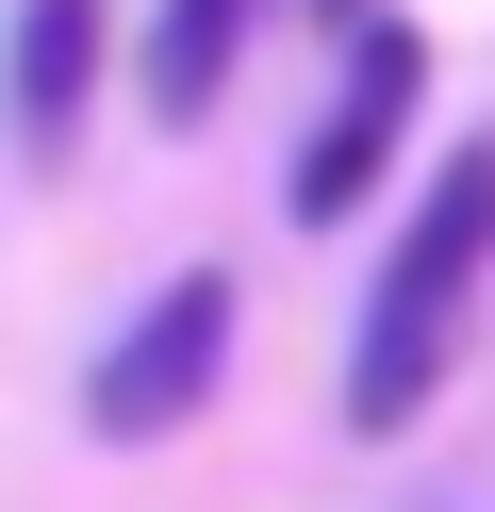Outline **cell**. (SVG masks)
Here are the masks:
<instances>
[{"label": "cell", "mask_w": 495, "mask_h": 512, "mask_svg": "<svg viewBox=\"0 0 495 512\" xmlns=\"http://www.w3.org/2000/svg\"><path fill=\"white\" fill-rule=\"evenodd\" d=\"M479 281H495V133H462L429 166V199L396 215V248H380V298H363V347H347V430H413L446 397Z\"/></svg>", "instance_id": "1"}, {"label": "cell", "mask_w": 495, "mask_h": 512, "mask_svg": "<svg viewBox=\"0 0 495 512\" xmlns=\"http://www.w3.org/2000/svg\"><path fill=\"white\" fill-rule=\"evenodd\" d=\"M215 380H231V281H215V265H182L116 347H99L83 430H99V446H165V430H198V397H215Z\"/></svg>", "instance_id": "2"}, {"label": "cell", "mask_w": 495, "mask_h": 512, "mask_svg": "<svg viewBox=\"0 0 495 512\" xmlns=\"http://www.w3.org/2000/svg\"><path fill=\"white\" fill-rule=\"evenodd\" d=\"M413 116H429V34H413V17H363L314 149H297V232H347V215L396 182V133H413Z\"/></svg>", "instance_id": "3"}, {"label": "cell", "mask_w": 495, "mask_h": 512, "mask_svg": "<svg viewBox=\"0 0 495 512\" xmlns=\"http://www.w3.org/2000/svg\"><path fill=\"white\" fill-rule=\"evenodd\" d=\"M99 0H17V166L50 182L66 149H83V100H99Z\"/></svg>", "instance_id": "4"}, {"label": "cell", "mask_w": 495, "mask_h": 512, "mask_svg": "<svg viewBox=\"0 0 495 512\" xmlns=\"http://www.w3.org/2000/svg\"><path fill=\"white\" fill-rule=\"evenodd\" d=\"M248 17H264V0H149V116H165V133H198V116L231 100Z\"/></svg>", "instance_id": "5"}, {"label": "cell", "mask_w": 495, "mask_h": 512, "mask_svg": "<svg viewBox=\"0 0 495 512\" xmlns=\"http://www.w3.org/2000/svg\"><path fill=\"white\" fill-rule=\"evenodd\" d=\"M314 17H347V34H363V0H314Z\"/></svg>", "instance_id": "6"}]
</instances>
